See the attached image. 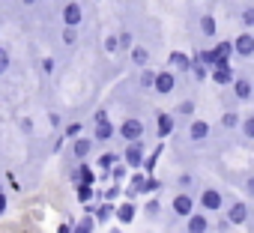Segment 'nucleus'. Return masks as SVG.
Here are the masks:
<instances>
[{"mask_svg": "<svg viewBox=\"0 0 254 233\" xmlns=\"http://www.w3.org/2000/svg\"><path fill=\"white\" fill-rule=\"evenodd\" d=\"M156 126H159V138L165 141V138L174 132V114H165V111H159V114H156Z\"/></svg>", "mask_w": 254, "mask_h": 233, "instance_id": "13", "label": "nucleus"}, {"mask_svg": "<svg viewBox=\"0 0 254 233\" xmlns=\"http://www.w3.org/2000/svg\"><path fill=\"white\" fill-rule=\"evenodd\" d=\"M200 30L206 33V36H215V18L206 12V15H200Z\"/></svg>", "mask_w": 254, "mask_h": 233, "instance_id": "26", "label": "nucleus"}, {"mask_svg": "<svg viewBox=\"0 0 254 233\" xmlns=\"http://www.w3.org/2000/svg\"><path fill=\"white\" fill-rule=\"evenodd\" d=\"M63 42H66V45H75V42H78V33H75V27H66V30H63Z\"/></svg>", "mask_w": 254, "mask_h": 233, "instance_id": "38", "label": "nucleus"}, {"mask_svg": "<svg viewBox=\"0 0 254 233\" xmlns=\"http://www.w3.org/2000/svg\"><path fill=\"white\" fill-rule=\"evenodd\" d=\"M230 54H233V42L221 39V42L215 45V57H218V63H230Z\"/></svg>", "mask_w": 254, "mask_h": 233, "instance_id": "21", "label": "nucleus"}, {"mask_svg": "<svg viewBox=\"0 0 254 233\" xmlns=\"http://www.w3.org/2000/svg\"><path fill=\"white\" fill-rule=\"evenodd\" d=\"M123 165L129 168V171H138L144 165V144L141 141H126V150H123Z\"/></svg>", "mask_w": 254, "mask_h": 233, "instance_id": "1", "label": "nucleus"}, {"mask_svg": "<svg viewBox=\"0 0 254 233\" xmlns=\"http://www.w3.org/2000/svg\"><path fill=\"white\" fill-rule=\"evenodd\" d=\"M177 182H180V188H189V185L194 182V176H191V174H183V176H180Z\"/></svg>", "mask_w": 254, "mask_h": 233, "instance_id": "44", "label": "nucleus"}, {"mask_svg": "<svg viewBox=\"0 0 254 233\" xmlns=\"http://www.w3.org/2000/svg\"><path fill=\"white\" fill-rule=\"evenodd\" d=\"M72 182H87V185H93V182H96V174H93V168L81 162V165L75 168V174H72Z\"/></svg>", "mask_w": 254, "mask_h": 233, "instance_id": "17", "label": "nucleus"}, {"mask_svg": "<svg viewBox=\"0 0 254 233\" xmlns=\"http://www.w3.org/2000/svg\"><path fill=\"white\" fill-rule=\"evenodd\" d=\"M230 84H233V96H236L239 102H248V99H251L254 90H251V81H248V78H233Z\"/></svg>", "mask_w": 254, "mask_h": 233, "instance_id": "14", "label": "nucleus"}, {"mask_svg": "<svg viewBox=\"0 0 254 233\" xmlns=\"http://www.w3.org/2000/svg\"><path fill=\"white\" fill-rule=\"evenodd\" d=\"M48 123H51V129H60V114H48Z\"/></svg>", "mask_w": 254, "mask_h": 233, "instance_id": "46", "label": "nucleus"}, {"mask_svg": "<svg viewBox=\"0 0 254 233\" xmlns=\"http://www.w3.org/2000/svg\"><path fill=\"white\" fill-rule=\"evenodd\" d=\"M174 87H177V75H174V72H156L153 90H159V96H168V93H174Z\"/></svg>", "mask_w": 254, "mask_h": 233, "instance_id": "7", "label": "nucleus"}, {"mask_svg": "<svg viewBox=\"0 0 254 233\" xmlns=\"http://www.w3.org/2000/svg\"><path fill=\"white\" fill-rule=\"evenodd\" d=\"M6 206H9V200H6V194H3V191H0V215L6 212Z\"/></svg>", "mask_w": 254, "mask_h": 233, "instance_id": "48", "label": "nucleus"}, {"mask_svg": "<svg viewBox=\"0 0 254 233\" xmlns=\"http://www.w3.org/2000/svg\"><path fill=\"white\" fill-rule=\"evenodd\" d=\"M209 78H212V84L227 87V84L236 78V72H233V66H230V63H221V66H212V69H209Z\"/></svg>", "mask_w": 254, "mask_h": 233, "instance_id": "6", "label": "nucleus"}, {"mask_svg": "<svg viewBox=\"0 0 254 233\" xmlns=\"http://www.w3.org/2000/svg\"><path fill=\"white\" fill-rule=\"evenodd\" d=\"M209 227H212V224H209L206 212H191V215H189V224H186L189 233H206Z\"/></svg>", "mask_w": 254, "mask_h": 233, "instance_id": "10", "label": "nucleus"}, {"mask_svg": "<svg viewBox=\"0 0 254 233\" xmlns=\"http://www.w3.org/2000/svg\"><path fill=\"white\" fill-rule=\"evenodd\" d=\"M117 135H120V138H126V141H141V138H144V123H141V120H135V116H129L126 123H120V126H117Z\"/></svg>", "mask_w": 254, "mask_h": 233, "instance_id": "2", "label": "nucleus"}, {"mask_svg": "<svg viewBox=\"0 0 254 233\" xmlns=\"http://www.w3.org/2000/svg\"><path fill=\"white\" fill-rule=\"evenodd\" d=\"M102 120H108V111H105V108H99V111L93 114V123H102Z\"/></svg>", "mask_w": 254, "mask_h": 233, "instance_id": "45", "label": "nucleus"}, {"mask_svg": "<svg viewBox=\"0 0 254 233\" xmlns=\"http://www.w3.org/2000/svg\"><path fill=\"white\" fill-rule=\"evenodd\" d=\"M135 215H138V203H135V200H126V203L114 206V218H117L120 224H132Z\"/></svg>", "mask_w": 254, "mask_h": 233, "instance_id": "4", "label": "nucleus"}, {"mask_svg": "<svg viewBox=\"0 0 254 233\" xmlns=\"http://www.w3.org/2000/svg\"><path fill=\"white\" fill-rule=\"evenodd\" d=\"M114 135H117V126H114L111 120H102V123H96V129H93V141H99V144L111 141Z\"/></svg>", "mask_w": 254, "mask_h": 233, "instance_id": "11", "label": "nucleus"}, {"mask_svg": "<svg viewBox=\"0 0 254 233\" xmlns=\"http://www.w3.org/2000/svg\"><path fill=\"white\" fill-rule=\"evenodd\" d=\"M242 24H245V30L254 27V6H245V9H242Z\"/></svg>", "mask_w": 254, "mask_h": 233, "instance_id": "32", "label": "nucleus"}, {"mask_svg": "<svg viewBox=\"0 0 254 233\" xmlns=\"http://www.w3.org/2000/svg\"><path fill=\"white\" fill-rule=\"evenodd\" d=\"M200 206H203L206 212H218V209L224 206L221 191H218V188H203V191H200Z\"/></svg>", "mask_w": 254, "mask_h": 233, "instance_id": "3", "label": "nucleus"}, {"mask_svg": "<svg viewBox=\"0 0 254 233\" xmlns=\"http://www.w3.org/2000/svg\"><path fill=\"white\" fill-rule=\"evenodd\" d=\"M206 135H209V123H206V120H194V123L189 126V138H191V141H203Z\"/></svg>", "mask_w": 254, "mask_h": 233, "instance_id": "19", "label": "nucleus"}, {"mask_svg": "<svg viewBox=\"0 0 254 233\" xmlns=\"http://www.w3.org/2000/svg\"><path fill=\"white\" fill-rule=\"evenodd\" d=\"M90 150H93V138H75V144H72V153H75V159H87L90 156Z\"/></svg>", "mask_w": 254, "mask_h": 233, "instance_id": "18", "label": "nucleus"}, {"mask_svg": "<svg viewBox=\"0 0 254 233\" xmlns=\"http://www.w3.org/2000/svg\"><path fill=\"white\" fill-rule=\"evenodd\" d=\"M3 179H6V185H9V188H12V191H18V188H21V182H18V179H15V174H6V176H3Z\"/></svg>", "mask_w": 254, "mask_h": 233, "instance_id": "42", "label": "nucleus"}, {"mask_svg": "<svg viewBox=\"0 0 254 233\" xmlns=\"http://www.w3.org/2000/svg\"><path fill=\"white\" fill-rule=\"evenodd\" d=\"M153 81H156V72L144 66V72H141V87H144V90H153Z\"/></svg>", "mask_w": 254, "mask_h": 233, "instance_id": "30", "label": "nucleus"}, {"mask_svg": "<svg viewBox=\"0 0 254 233\" xmlns=\"http://www.w3.org/2000/svg\"><path fill=\"white\" fill-rule=\"evenodd\" d=\"M168 63H171V66H177L183 75L191 69V57H189V54H183V51H171V54H168Z\"/></svg>", "mask_w": 254, "mask_h": 233, "instance_id": "16", "label": "nucleus"}, {"mask_svg": "<svg viewBox=\"0 0 254 233\" xmlns=\"http://www.w3.org/2000/svg\"><path fill=\"white\" fill-rule=\"evenodd\" d=\"M81 132H84V126H81V123H69V126L63 129V138H72V141H75Z\"/></svg>", "mask_w": 254, "mask_h": 233, "instance_id": "31", "label": "nucleus"}, {"mask_svg": "<svg viewBox=\"0 0 254 233\" xmlns=\"http://www.w3.org/2000/svg\"><path fill=\"white\" fill-rule=\"evenodd\" d=\"M93 230H96V218L87 215V212H84V218L78 224H72V233H93Z\"/></svg>", "mask_w": 254, "mask_h": 233, "instance_id": "22", "label": "nucleus"}, {"mask_svg": "<svg viewBox=\"0 0 254 233\" xmlns=\"http://www.w3.org/2000/svg\"><path fill=\"white\" fill-rule=\"evenodd\" d=\"M78 185V200L81 203H87V200H96V191H93V185H87V182H75Z\"/></svg>", "mask_w": 254, "mask_h": 233, "instance_id": "25", "label": "nucleus"}, {"mask_svg": "<svg viewBox=\"0 0 254 233\" xmlns=\"http://www.w3.org/2000/svg\"><path fill=\"white\" fill-rule=\"evenodd\" d=\"M21 3H24V6H33V3H39V0H21Z\"/></svg>", "mask_w": 254, "mask_h": 233, "instance_id": "50", "label": "nucleus"}, {"mask_svg": "<svg viewBox=\"0 0 254 233\" xmlns=\"http://www.w3.org/2000/svg\"><path fill=\"white\" fill-rule=\"evenodd\" d=\"M144 179H147V174H138V171H135V174H132V182H129V185H132V188H135V191L141 194V188H144Z\"/></svg>", "mask_w": 254, "mask_h": 233, "instance_id": "35", "label": "nucleus"}, {"mask_svg": "<svg viewBox=\"0 0 254 233\" xmlns=\"http://www.w3.org/2000/svg\"><path fill=\"white\" fill-rule=\"evenodd\" d=\"M114 233H123V230H114Z\"/></svg>", "mask_w": 254, "mask_h": 233, "instance_id": "51", "label": "nucleus"}, {"mask_svg": "<svg viewBox=\"0 0 254 233\" xmlns=\"http://www.w3.org/2000/svg\"><path fill=\"white\" fill-rule=\"evenodd\" d=\"M129 54H132V63H135V66H141V69L150 63V51H147L144 45H132V48H129Z\"/></svg>", "mask_w": 254, "mask_h": 233, "instance_id": "20", "label": "nucleus"}, {"mask_svg": "<svg viewBox=\"0 0 254 233\" xmlns=\"http://www.w3.org/2000/svg\"><path fill=\"white\" fill-rule=\"evenodd\" d=\"M117 42H120V48H132V33H120Z\"/></svg>", "mask_w": 254, "mask_h": 233, "instance_id": "41", "label": "nucleus"}, {"mask_svg": "<svg viewBox=\"0 0 254 233\" xmlns=\"http://www.w3.org/2000/svg\"><path fill=\"white\" fill-rule=\"evenodd\" d=\"M197 81H206V75H209V66H203V63H197V60H191V69H189Z\"/></svg>", "mask_w": 254, "mask_h": 233, "instance_id": "27", "label": "nucleus"}, {"mask_svg": "<svg viewBox=\"0 0 254 233\" xmlns=\"http://www.w3.org/2000/svg\"><path fill=\"white\" fill-rule=\"evenodd\" d=\"M42 72H45V75L54 72V57H45V60H42Z\"/></svg>", "mask_w": 254, "mask_h": 233, "instance_id": "43", "label": "nucleus"}, {"mask_svg": "<svg viewBox=\"0 0 254 233\" xmlns=\"http://www.w3.org/2000/svg\"><path fill=\"white\" fill-rule=\"evenodd\" d=\"M108 176H111L114 182H120V179H126V176H129V168H126L123 162H114V165L108 168Z\"/></svg>", "mask_w": 254, "mask_h": 233, "instance_id": "23", "label": "nucleus"}, {"mask_svg": "<svg viewBox=\"0 0 254 233\" xmlns=\"http://www.w3.org/2000/svg\"><path fill=\"white\" fill-rule=\"evenodd\" d=\"M9 69V51L6 48H0V75H3Z\"/></svg>", "mask_w": 254, "mask_h": 233, "instance_id": "40", "label": "nucleus"}, {"mask_svg": "<svg viewBox=\"0 0 254 233\" xmlns=\"http://www.w3.org/2000/svg\"><path fill=\"white\" fill-rule=\"evenodd\" d=\"M81 21H84V9L78 3H66L63 6V24L66 27H78Z\"/></svg>", "mask_w": 254, "mask_h": 233, "instance_id": "9", "label": "nucleus"}, {"mask_svg": "<svg viewBox=\"0 0 254 233\" xmlns=\"http://www.w3.org/2000/svg\"><path fill=\"white\" fill-rule=\"evenodd\" d=\"M57 233H72V221H66V224H60V227H57Z\"/></svg>", "mask_w": 254, "mask_h": 233, "instance_id": "49", "label": "nucleus"}, {"mask_svg": "<svg viewBox=\"0 0 254 233\" xmlns=\"http://www.w3.org/2000/svg\"><path fill=\"white\" fill-rule=\"evenodd\" d=\"M144 191H147V194H159V191H162V179H156V176L150 174V176L144 179V188H141V194H144Z\"/></svg>", "mask_w": 254, "mask_h": 233, "instance_id": "24", "label": "nucleus"}, {"mask_svg": "<svg viewBox=\"0 0 254 233\" xmlns=\"http://www.w3.org/2000/svg\"><path fill=\"white\" fill-rule=\"evenodd\" d=\"M105 51H108V54H117V51H120V42H117V36H108V39H105Z\"/></svg>", "mask_w": 254, "mask_h": 233, "instance_id": "39", "label": "nucleus"}, {"mask_svg": "<svg viewBox=\"0 0 254 233\" xmlns=\"http://www.w3.org/2000/svg\"><path fill=\"white\" fill-rule=\"evenodd\" d=\"M171 206H174V215H180V218H189V215L194 212V200H191L186 191H180V194L171 200Z\"/></svg>", "mask_w": 254, "mask_h": 233, "instance_id": "8", "label": "nucleus"}, {"mask_svg": "<svg viewBox=\"0 0 254 233\" xmlns=\"http://www.w3.org/2000/svg\"><path fill=\"white\" fill-rule=\"evenodd\" d=\"M177 111H180L183 116H191V114H194V102H191V99H183V102L177 105Z\"/></svg>", "mask_w": 254, "mask_h": 233, "instance_id": "33", "label": "nucleus"}, {"mask_svg": "<svg viewBox=\"0 0 254 233\" xmlns=\"http://www.w3.org/2000/svg\"><path fill=\"white\" fill-rule=\"evenodd\" d=\"M21 132H33V120H30V116H24V120H21Z\"/></svg>", "mask_w": 254, "mask_h": 233, "instance_id": "47", "label": "nucleus"}, {"mask_svg": "<svg viewBox=\"0 0 254 233\" xmlns=\"http://www.w3.org/2000/svg\"><path fill=\"white\" fill-rule=\"evenodd\" d=\"M93 218H96V224H108V221L114 218V203H111V200H105V203H96V209H93Z\"/></svg>", "mask_w": 254, "mask_h": 233, "instance_id": "15", "label": "nucleus"}, {"mask_svg": "<svg viewBox=\"0 0 254 233\" xmlns=\"http://www.w3.org/2000/svg\"><path fill=\"white\" fill-rule=\"evenodd\" d=\"M144 212H147V215H150V218H156V215H159V212H162V203H159V197H153V200H150V203H147V206H144Z\"/></svg>", "mask_w": 254, "mask_h": 233, "instance_id": "34", "label": "nucleus"}, {"mask_svg": "<svg viewBox=\"0 0 254 233\" xmlns=\"http://www.w3.org/2000/svg\"><path fill=\"white\" fill-rule=\"evenodd\" d=\"M120 194H123V188H120V185H117V182H114V185H111V188H108V191H105V194H102V200H111V203H114V200H117V197H120Z\"/></svg>", "mask_w": 254, "mask_h": 233, "instance_id": "36", "label": "nucleus"}, {"mask_svg": "<svg viewBox=\"0 0 254 233\" xmlns=\"http://www.w3.org/2000/svg\"><path fill=\"white\" fill-rule=\"evenodd\" d=\"M221 126H224V129H233V126H239V114H236V111H227V114L221 116Z\"/></svg>", "mask_w": 254, "mask_h": 233, "instance_id": "29", "label": "nucleus"}, {"mask_svg": "<svg viewBox=\"0 0 254 233\" xmlns=\"http://www.w3.org/2000/svg\"><path fill=\"white\" fill-rule=\"evenodd\" d=\"M114 162H120V156H117V153H111V150L99 156V168H102V171H108V168H111Z\"/></svg>", "mask_w": 254, "mask_h": 233, "instance_id": "28", "label": "nucleus"}, {"mask_svg": "<svg viewBox=\"0 0 254 233\" xmlns=\"http://www.w3.org/2000/svg\"><path fill=\"white\" fill-rule=\"evenodd\" d=\"M233 54H239V57H251L254 54V36H251V30H245V33H239L233 39Z\"/></svg>", "mask_w": 254, "mask_h": 233, "instance_id": "5", "label": "nucleus"}, {"mask_svg": "<svg viewBox=\"0 0 254 233\" xmlns=\"http://www.w3.org/2000/svg\"><path fill=\"white\" fill-rule=\"evenodd\" d=\"M227 221H230V224H245V221H248V203H242V200L230 203V209H227Z\"/></svg>", "mask_w": 254, "mask_h": 233, "instance_id": "12", "label": "nucleus"}, {"mask_svg": "<svg viewBox=\"0 0 254 233\" xmlns=\"http://www.w3.org/2000/svg\"><path fill=\"white\" fill-rule=\"evenodd\" d=\"M242 135L254 138V116H245V120H242Z\"/></svg>", "mask_w": 254, "mask_h": 233, "instance_id": "37", "label": "nucleus"}]
</instances>
